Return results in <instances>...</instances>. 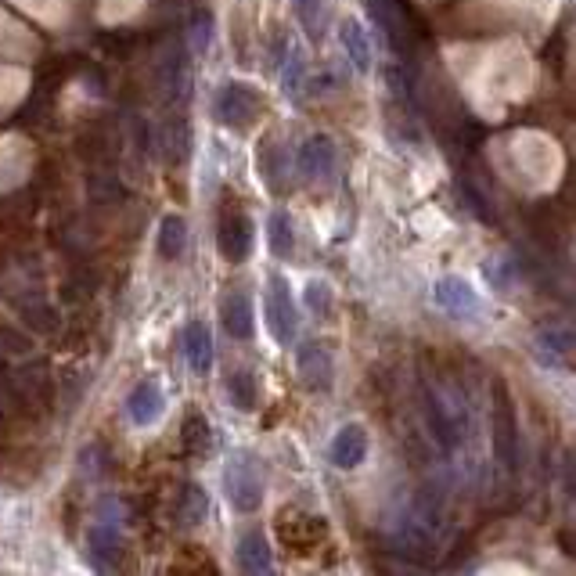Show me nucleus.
Here are the masks:
<instances>
[{
    "label": "nucleus",
    "mask_w": 576,
    "mask_h": 576,
    "mask_svg": "<svg viewBox=\"0 0 576 576\" xmlns=\"http://www.w3.org/2000/svg\"><path fill=\"white\" fill-rule=\"evenodd\" d=\"M342 36V47L350 54V62L357 72H371V44H368V33L360 29V22H342L339 26Z\"/></svg>",
    "instance_id": "obj_18"
},
{
    "label": "nucleus",
    "mask_w": 576,
    "mask_h": 576,
    "mask_svg": "<svg viewBox=\"0 0 576 576\" xmlns=\"http://www.w3.org/2000/svg\"><path fill=\"white\" fill-rule=\"evenodd\" d=\"M238 566L252 576L270 573V544L260 530L242 533V540H238Z\"/></svg>",
    "instance_id": "obj_15"
},
{
    "label": "nucleus",
    "mask_w": 576,
    "mask_h": 576,
    "mask_svg": "<svg viewBox=\"0 0 576 576\" xmlns=\"http://www.w3.org/2000/svg\"><path fill=\"white\" fill-rule=\"evenodd\" d=\"M224 490L234 512L252 515L263 504V472L252 450H234L224 472Z\"/></svg>",
    "instance_id": "obj_1"
},
{
    "label": "nucleus",
    "mask_w": 576,
    "mask_h": 576,
    "mask_svg": "<svg viewBox=\"0 0 576 576\" xmlns=\"http://www.w3.org/2000/svg\"><path fill=\"white\" fill-rule=\"evenodd\" d=\"M162 407H166V393H162V386L155 382V378H144V382H137L134 393L126 396V418L134 425H152L159 422Z\"/></svg>",
    "instance_id": "obj_9"
},
{
    "label": "nucleus",
    "mask_w": 576,
    "mask_h": 576,
    "mask_svg": "<svg viewBox=\"0 0 576 576\" xmlns=\"http://www.w3.org/2000/svg\"><path fill=\"white\" fill-rule=\"evenodd\" d=\"M432 299H436V303L454 317H468L479 310L476 292H472V285H468L465 278H440L436 281V288H432Z\"/></svg>",
    "instance_id": "obj_11"
},
{
    "label": "nucleus",
    "mask_w": 576,
    "mask_h": 576,
    "mask_svg": "<svg viewBox=\"0 0 576 576\" xmlns=\"http://www.w3.org/2000/svg\"><path fill=\"white\" fill-rule=\"evenodd\" d=\"M425 414H429L432 440L440 443L447 454L465 440V414H461V407L450 404L443 393H436V389L425 393Z\"/></svg>",
    "instance_id": "obj_4"
},
{
    "label": "nucleus",
    "mask_w": 576,
    "mask_h": 576,
    "mask_svg": "<svg viewBox=\"0 0 576 576\" xmlns=\"http://www.w3.org/2000/svg\"><path fill=\"white\" fill-rule=\"evenodd\" d=\"M209 512V497L202 494V486H188L184 497H180V519L188 522V526H198V522L206 519Z\"/></svg>",
    "instance_id": "obj_22"
},
{
    "label": "nucleus",
    "mask_w": 576,
    "mask_h": 576,
    "mask_svg": "<svg viewBox=\"0 0 576 576\" xmlns=\"http://www.w3.org/2000/svg\"><path fill=\"white\" fill-rule=\"evenodd\" d=\"M260 112H263V101L249 83H227V87L216 94V116L224 119L227 126L245 130V126H252L260 119Z\"/></svg>",
    "instance_id": "obj_5"
},
{
    "label": "nucleus",
    "mask_w": 576,
    "mask_h": 576,
    "mask_svg": "<svg viewBox=\"0 0 576 576\" xmlns=\"http://www.w3.org/2000/svg\"><path fill=\"white\" fill-rule=\"evenodd\" d=\"M220 321H224L227 335L238 342H249L252 332H256V314H252V299L249 292L242 288H234L220 299Z\"/></svg>",
    "instance_id": "obj_8"
},
{
    "label": "nucleus",
    "mask_w": 576,
    "mask_h": 576,
    "mask_svg": "<svg viewBox=\"0 0 576 576\" xmlns=\"http://www.w3.org/2000/svg\"><path fill=\"white\" fill-rule=\"evenodd\" d=\"M184 249H188V224H184V216L177 213L162 216V227H159L162 260H177V256H184Z\"/></svg>",
    "instance_id": "obj_16"
},
{
    "label": "nucleus",
    "mask_w": 576,
    "mask_h": 576,
    "mask_svg": "<svg viewBox=\"0 0 576 576\" xmlns=\"http://www.w3.org/2000/svg\"><path fill=\"white\" fill-rule=\"evenodd\" d=\"M368 458V429L364 425H342L332 440V461L339 468H357Z\"/></svg>",
    "instance_id": "obj_13"
},
{
    "label": "nucleus",
    "mask_w": 576,
    "mask_h": 576,
    "mask_svg": "<svg viewBox=\"0 0 576 576\" xmlns=\"http://www.w3.org/2000/svg\"><path fill=\"white\" fill-rule=\"evenodd\" d=\"M335 162H339V148L328 134H314L299 144L296 152V170L303 173L306 180H324L335 173Z\"/></svg>",
    "instance_id": "obj_6"
},
{
    "label": "nucleus",
    "mask_w": 576,
    "mask_h": 576,
    "mask_svg": "<svg viewBox=\"0 0 576 576\" xmlns=\"http://www.w3.org/2000/svg\"><path fill=\"white\" fill-rule=\"evenodd\" d=\"M267 245L278 260H288V256L296 252V231H292V220H288L281 209L278 213H270V220H267Z\"/></svg>",
    "instance_id": "obj_19"
},
{
    "label": "nucleus",
    "mask_w": 576,
    "mask_h": 576,
    "mask_svg": "<svg viewBox=\"0 0 576 576\" xmlns=\"http://www.w3.org/2000/svg\"><path fill=\"white\" fill-rule=\"evenodd\" d=\"M296 364H299V378H303L310 389H328L332 386V357L324 346L317 342H306L296 350Z\"/></svg>",
    "instance_id": "obj_12"
},
{
    "label": "nucleus",
    "mask_w": 576,
    "mask_h": 576,
    "mask_svg": "<svg viewBox=\"0 0 576 576\" xmlns=\"http://www.w3.org/2000/svg\"><path fill=\"white\" fill-rule=\"evenodd\" d=\"M292 8H296V18L303 33L310 40H321L324 36V0H292Z\"/></svg>",
    "instance_id": "obj_21"
},
{
    "label": "nucleus",
    "mask_w": 576,
    "mask_h": 576,
    "mask_svg": "<svg viewBox=\"0 0 576 576\" xmlns=\"http://www.w3.org/2000/svg\"><path fill=\"white\" fill-rule=\"evenodd\" d=\"M216 242H220V252H224L227 263L249 260L252 242H256V224H252L249 213H245V209L238 206V202H234V206H227L224 213H220Z\"/></svg>",
    "instance_id": "obj_2"
},
{
    "label": "nucleus",
    "mask_w": 576,
    "mask_h": 576,
    "mask_svg": "<svg viewBox=\"0 0 576 576\" xmlns=\"http://www.w3.org/2000/svg\"><path fill=\"white\" fill-rule=\"evenodd\" d=\"M533 346H537V357L544 368H566L569 357H573V339H569V328H562V324H544Z\"/></svg>",
    "instance_id": "obj_10"
},
{
    "label": "nucleus",
    "mask_w": 576,
    "mask_h": 576,
    "mask_svg": "<svg viewBox=\"0 0 576 576\" xmlns=\"http://www.w3.org/2000/svg\"><path fill=\"white\" fill-rule=\"evenodd\" d=\"M494 454L501 458L504 468L519 465V425H515V411L508 404L504 386H497V407H494Z\"/></svg>",
    "instance_id": "obj_7"
},
{
    "label": "nucleus",
    "mask_w": 576,
    "mask_h": 576,
    "mask_svg": "<svg viewBox=\"0 0 576 576\" xmlns=\"http://www.w3.org/2000/svg\"><path fill=\"white\" fill-rule=\"evenodd\" d=\"M180 432H184V450H191V454H209L213 450V429H209L206 414H188Z\"/></svg>",
    "instance_id": "obj_20"
},
{
    "label": "nucleus",
    "mask_w": 576,
    "mask_h": 576,
    "mask_svg": "<svg viewBox=\"0 0 576 576\" xmlns=\"http://www.w3.org/2000/svg\"><path fill=\"white\" fill-rule=\"evenodd\" d=\"M184 353L195 375H206L213 368V335H209L206 321H188L184 328Z\"/></svg>",
    "instance_id": "obj_14"
},
{
    "label": "nucleus",
    "mask_w": 576,
    "mask_h": 576,
    "mask_svg": "<svg viewBox=\"0 0 576 576\" xmlns=\"http://www.w3.org/2000/svg\"><path fill=\"white\" fill-rule=\"evenodd\" d=\"M227 396L238 411H256L260 404V386H256V375L249 368H238L227 375Z\"/></svg>",
    "instance_id": "obj_17"
},
{
    "label": "nucleus",
    "mask_w": 576,
    "mask_h": 576,
    "mask_svg": "<svg viewBox=\"0 0 576 576\" xmlns=\"http://www.w3.org/2000/svg\"><path fill=\"white\" fill-rule=\"evenodd\" d=\"M209 40H213V18L195 15V26H191V44H195V51H206Z\"/></svg>",
    "instance_id": "obj_24"
},
{
    "label": "nucleus",
    "mask_w": 576,
    "mask_h": 576,
    "mask_svg": "<svg viewBox=\"0 0 576 576\" xmlns=\"http://www.w3.org/2000/svg\"><path fill=\"white\" fill-rule=\"evenodd\" d=\"M263 314H267V328H270V335H274V342H281V346H292V339H296V328H299V317H296V306H292V292H288L285 278H278V274L267 281Z\"/></svg>",
    "instance_id": "obj_3"
},
{
    "label": "nucleus",
    "mask_w": 576,
    "mask_h": 576,
    "mask_svg": "<svg viewBox=\"0 0 576 576\" xmlns=\"http://www.w3.org/2000/svg\"><path fill=\"white\" fill-rule=\"evenodd\" d=\"M306 303H310L314 314H332V292H328V285L324 281H310L306 285Z\"/></svg>",
    "instance_id": "obj_23"
}]
</instances>
